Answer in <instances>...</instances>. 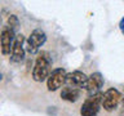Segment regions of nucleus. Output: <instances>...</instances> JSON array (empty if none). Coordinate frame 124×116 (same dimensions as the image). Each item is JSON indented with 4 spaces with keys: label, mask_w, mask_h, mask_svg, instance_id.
I'll list each match as a JSON object with an SVG mask.
<instances>
[{
    "label": "nucleus",
    "mask_w": 124,
    "mask_h": 116,
    "mask_svg": "<svg viewBox=\"0 0 124 116\" xmlns=\"http://www.w3.org/2000/svg\"><path fill=\"white\" fill-rule=\"evenodd\" d=\"M52 58L48 52H39L32 68V79L38 83L46 80L52 72Z\"/></svg>",
    "instance_id": "obj_1"
},
{
    "label": "nucleus",
    "mask_w": 124,
    "mask_h": 116,
    "mask_svg": "<svg viewBox=\"0 0 124 116\" xmlns=\"http://www.w3.org/2000/svg\"><path fill=\"white\" fill-rule=\"evenodd\" d=\"M102 95L103 93H97V94L89 95L84 103L81 104L80 115L81 116H97L102 107Z\"/></svg>",
    "instance_id": "obj_2"
},
{
    "label": "nucleus",
    "mask_w": 124,
    "mask_h": 116,
    "mask_svg": "<svg viewBox=\"0 0 124 116\" xmlns=\"http://www.w3.org/2000/svg\"><path fill=\"white\" fill-rule=\"evenodd\" d=\"M46 41V34L41 29H35L26 39V50L30 54H36Z\"/></svg>",
    "instance_id": "obj_3"
},
{
    "label": "nucleus",
    "mask_w": 124,
    "mask_h": 116,
    "mask_svg": "<svg viewBox=\"0 0 124 116\" xmlns=\"http://www.w3.org/2000/svg\"><path fill=\"white\" fill-rule=\"evenodd\" d=\"M120 101H122V93L115 88H108L102 95V107L105 111L111 112L118 107Z\"/></svg>",
    "instance_id": "obj_4"
},
{
    "label": "nucleus",
    "mask_w": 124,
    "mask_h": 116,
    "mask_svg": "<svg viewBox=\"0 0 124 116\" xmlns=\"http://www.w3.org/2000/svg\"><path fill=\"white\" fill-rule=\"evenodd\" d=\"M66 75H67V72L65 71V68H54L46 79V89L49 92L58 90L62 85L66 84Z\"/></svg>",
    "instance_id": "obj_5"
},
{
    "label": "nucleus",
    "mask_w": 124,
    "mask_h": 116,
    "mask_svg": "<svg viewBox=\"0 0 124 116\" xmlns=\"http://www.w3.org/2000/svg\"><path fill=\"white\" fill-rule=\"evenodd\" d=\"M26 39L22 34H17L13 43V48H12V54H10V62L13 63H21L25 59L26 54V48H25Z\"/></svg>",
    "instance_id": "obj_6"
},
{
    "label": "nucleus",
    "mask_w": 124,
    "mask_h": 116,
    "mask_svg": "<svg viewBox=\"0 0 124 116\" xmlns=\"http://www.w3.org/2000/svg\"><path fill=\"white\" fill-rule=\"evenodd\" d=\"M16 35L17 34L13 32L8 26L3 27L1 32H0V48H1V53L4 56L12 54V48H13Z\"/></svg>",
    "instance_id": "obj_7"
},
{
    "label": "nucleus",
    "mask_w": 124,
    "mask_h": 116,
    "mask_svg": "<svg viewBox=\"0 0 124 116\" xmlns=\"http://www.w3.org/2000/svg\"><path fill=\"white\" fill-rule=\"evenodd\" d=\"M105 84V80H103V76L101 72H93L88 76V81H87V85H85V90L88 92L89 95H93V94H97L100 93L101 88L103 87Z\"/></svg>",
    "instance_id": "obj_8"
},
{
    "label": "nucleus",
    "mask_w": 124,
    "mask_h": 116,
    "mask_svg": "<svg viewBox=\"0 0 124 116\" xmlns=\"http://www.w3.org/2000/svg\"><path fill=\"white\" fill-rule=\"evenodd\" d=\"M88 81V76L81 71H72L66 75V85L72 88H85Z\"/></svg>",
    "instance_id": "obj_9"
},
{
    "label": "nucleus",
    "mask_w": 124,
    "mask_h": 116,
    "mask_svg": "<svg viewBox=\"0 0 124 116\" xmlns=\"http://www.w3.org/2000/svg\"><path fill=\"white\" fill-rule=\"evenodd\" d=\"M61 98L63 101H67V102H76L80 98V89L66 85L61 90Z\"/></svg>",
    "instance_id": "obj_10"
},
{
    "label": "nucleus",
    "mask_w": 124,
    "mask_h": 116,
    "mask_svg": "<svg viewBox=\"0 0 124 116\" xmlns=\"http://www.w3.org/2000/svg\"><path fill=\"white\" fill-rule=\"evenodd\" d=\"M7 26L13 31V32L17 34L18 32V29H19V19L16 14H10L8 17V21H7Z\"/></svg>",
    "instance_id": "obj_11"
},
{
    "label": "nucleus",
    "mask_w": 124,
    "mask_h": 116,
    "mask_svg": "<svg viewBox=\"0 0 124 116\" xmlns=\"http://www.w3.org/2000/svg\"><path fill=\"white\" fill-rule=\"evenodd\" d=\"M119 27H120V31L124 34V17L120 19V23H119Z\"/></svg>",
    "instance_id": "obj_12"
},
{
    "label": "nucleus",
    "mask_w": 124,
    "mask_h": 116,
    "mask_svg": "<svg viewBox=\"0 0 124 116\" xmlns=\"http://www.w3.org/2000/svg\"><path fill=\"white\" fill-rule=\"evenodd\" d=\"M1 77H3V76H1V73H0V81H1Z\"/></svg>",
    "instance_id": "obj_13"
},
{
    "label": "nucleus",
    "mask_w": 124,
    "mask_h": 116,
    "mask_svg": "<svg viewBox=\"0 0 124 116\" xmlns=\"http://www.w3.org/2000/svg\"><path fill=\"white\" fill-rule=\"evenodd\" d=\"M123 104H124V98H123Z\"/></svg>",
    "instance_id": "obj_14"
}]
</instances>
